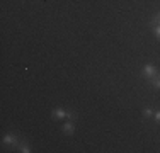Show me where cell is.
<instances>
[{"label":"cell","mask_w":160,"mask_h":153,"mask_svg":"<svg viewBox=\"0 0 160 153\" xmlns=\"http://www.w3.org/2000/svg\"><path fill=\"white\" fill-rule=\"evenodd\" d=\"M67 112H68V111L63 109V107H55V109H53V112H51V116H53V119L65 121V119H67Z\"/></svg>","instance_id":"obj_2"},{"label":"cell","mask_w":160,"mask_h":153,"mask_svg":"<svg viewBox=\"0 0 160 153\" xmlns=\"http://www.w3.org/2000/svg\"><path fill=\"white\" fill-rule=\"evenodd\" d=\"M19 151H22V153H29V151H31V148H29V145H28V143H21V145H19Z\"/></svg>","instance_id":"obj_7"},{"label":"cell","mask_w":160,"mask_h":153,"mask_svg":"<svg viewBox=\"0 0 160 153\" xmlns=\"http://www.w3.org/2000/svg\"><path fill=\"white\" fill-rule=\"evenodd\" d=\"M158 73V70H157V67L155 65H145V67L142 68V76L143 78H147V80H150V78H153L155 75Z\"/></svg>","instance_id":"obj_1"},{"label":"cell","mask_w":160,"mask_h":153,"mask_svg":"<svg viewBox=\"0 0 160 153\" xmlns=\"http://www.w3.org/2000/svg\"><path fill=\"white\" fill-rule=\"evenodd\" d=\"M63 133L65 135H73V131H75V126H73V121H65V124H63Z\"/></svg>","instance_id":"obj_4"},{"label":"cell","mask_w":160,"mask_h":153,"mask_svg":"<svg viewBox=\"0 0 160 153\" xmlns=\"http://www.w3.org/2000/svg\"><path fill=\"white\" fill-rule=\"evenodd\" d=\"M148 83H150V85L153 87V89L160 90V72H158V73L153 76V78H150V80H148Z\"/></svg>","instance_id":"obj_5"},{"label":"cell","mask_w":160,"mask_h":153,"mask_svg":"<svg viewBox=\"0 0 160 153\" xmlns=\"http://www.w3.org/2000/svg\"><path fill=\"white\" fill-rule=\"evenodd\" d=\"M143 116H145V117H152V116H153V111H152V107H143Z\"/></svg>","instance_id":"obj_8"},{"label":"cell","mask_w":160,"mask_h":153,"mask_svg":"<svg viewBox=\"0 0 160 153\" xmlns=\"http://www.w3.org/2000/svg\"><path fill=\"white\" fill-rule=\"evenodd\" d=\"M3 145H12V146H17V138L16 135H12V133H9V135H5V138H3V141H2Z\"/></svg>","instance_id":"obj_3"},{"label":"cell","mask_w":160,"mask_h":153,"mask_svg":"<svg viewBox=\"0 0 160 153\" xmlns=\"http://www.w3.org/2000/svg\"><path fill=\"white\" fill-rule=\"evenodd\" d=\"M152 29H153V32H155V36H157V37H158V39H160V24H158V26H155V27H152Z\"/></svg>","instance_id":"obj_10"},{"label":"cell","mask_w":160,"mask_h":153,"mask_svg":"<svg viewBox=\"0 0 160 153\" xmlns=\"http://www.w3.org/2000/svg\"><path fill=\"white\" fill-rule=\"evenodd\" d=\"M67 119L68 121H75V119H77V114H75L73 111H68V112H67Z\"/></svg>","instance_id":"obj_9"},{"label":"cell","mask_w":160,"mask_h":153,"mask_svg":"<svg viewBox=\"0 0 160 153\" xmlns=\"http://www.w3.org/2000/svg\"><path fill=\"white\" fill-rule=\"evenodd\" d=\"M153 119H155V122H157V124H160V109L153 114Z\"/></svg>","instance_id":"obj_11"},{"label":"cell","mask_w":160,"mask_h":153,"mask_svg":"<svg viewBox=\"0 0 160 153\" xmlns=\"http://www.w3.org/2000/svg\"><path fill=\"white\" fill-rule=\"evenodd\" d=\"M160 24V12H157L152 17V21H150V27H155V26H158Z\"/></svg>","instance_id":"obj_6"}]
</instances>
